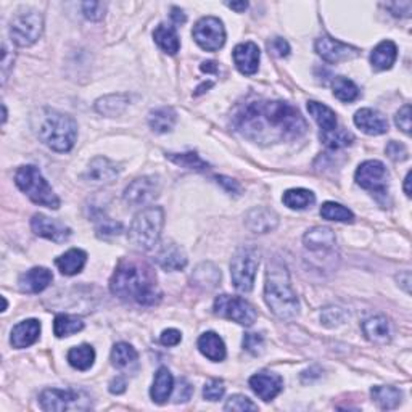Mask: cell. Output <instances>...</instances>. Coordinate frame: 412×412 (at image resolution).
I'll return each instance as SVG.
<instances>
[{
	"label": "cell",
	"instance_id": "9f6ffc18",
	"mask_svg": "<svg viewBox=\"0 0 412 412\" xmlns=\"http://www.w3.org/2000/svg\"><path fill=\"white\" fill-rule=\"evenodd\" d=\"M387 8L391 10V13L395 17H401V18H409L411 17V10H412V3L408 2H395V3H388Z\"/></svg>",
	"mask_w": 412,
	"mask_h": 412
},
{
	"label": "cell",
	"instance_id": "7bdbcfd3",
	"mask_svg": "<svg viewBox=\"0 0 412 412\" xmlns=\"http://www.w3.org/2000/svg\"><path fill=\"white\" fill-rule=\"evenodd\" d=\"M321 140L324 142L328 148H343L353 144V134L346 132L343 129H335L330 132H321Z\"/></svg>",
	"mask_w": 412,
	"mask_h": 412
},
{
	"label": "cell",
	"instance_id": "d6986e66",
	"mask_svg": "<svg viewBox=\"0 0 412 412\" xmlns=\"http://www.w3.org/2000/svg\"><path fill=\"white\" fill-rule=\"evenodd\" d=\"M245 226L254 234H269L279 226V216L269 208H253L245 216Z\"/></svg>",
	"mask_w": 412,
	"mask_h": 412
},
{
	"label": "cell",
	"instance_id": "6f0895ef",
	"mask_svg": "<svg viewBox=\"0 0 412 412\" xmlns=\"http://www.w3.org/2000/svg\"><path fill=\"white\" fill-rule=\"evenodd\" d=\"M160 340L165 346H176L181 343L182 335H181L179 330H176V328H168V330H165L163 333H161Z\"/></svg>",
	"mask_w": 412,
	"mask_h": 412
},
{
	"label": "cell",
	"instance_id": "3957f363",
	"mask_svg": "<svg viewBox=\"0 0 412 412\" xmlns=\"http://www.w3.org/2000/svg\"><path fill=\"white\" fill-rule=\"evenodd\" d=\"M264 300L279 319H295L300 312V301L290 282V274L285 264L273 261L268 264L264 284Z\"/></svg>",
	"mask_w": 412,
	"mask_h": 412
},
{
	"label": "cell",
	"instance_id": "836d02e7",
	"mask_svg": "<svg viewBox=\"0 0 412 412\" xmlns=\"http://www.w3.org/2000/svg\"><path fill=\"white\" fill-rule=\"evenodd\" d=\"M129 105V97L124 93H112V96H105L98 98L96 103V109L103 116H119L126 107Z\"/></svg>",
	"mask_w": 412,
	"mask_h": 412
},
{
	"label": "cell",
	"instance_id": "e0dca14e",
	"mask_svg": "<svg viewBox=\"0 0 412 412\" xmlns=\"http://www.w3.org/2000/svg\"><path fill=\"white\" fill-rule=\"evenodd\" d=\"M250 387L263 401H273L284 390V379L274 372H259L250 379Z\"/></svg>",
	"mask_w": 412,
	"mask_h": 412
},
{
	"label": "cell",
	"instance_id": "f907efd6",
	"mask_svg": "<svg viewBox=\"0 0 412 412\" xmlns=\"http://www.w3.org/2000/svg\"><path fill=\"white\" fill-rule=\"evenodd\" d=\"M387 155L388 158H391L393 161H404L408 160L409 156L406 145L401 142H395V140H391V142L387 145Z\"/></svg>",
	"mask_w": 412,
	"mask_h": 412
},
{
	"label": "cell",
	"instance_id": "277c9868",
	"mask_svg": "<svg viewBox=\"0 0 412 412\" xmlns=\"http://www.w3.org/2000/svg\"><path fill=\"white\" fill-rule=\"evenodd\" d=\"M38 135L54 152L66 153L75 147L77 123L75 121V118L68 116L65 113L45 108L40 112L39 116Z\"/></svg>",
	"mask_w": 412,
	"mask_h": 412
},
{
	"label": "cell",
	"instance_id": "f6af8a7d",
	"mask_svg": "<svg viewBox=\"0 0 412 412\" xmlns=\"http://www.w3.org/2000/svg\"><path fill=\"white\" fill-rule=\"evenodd\" d=\"M96 231H97V237H100V238L118 237L119 234L123 232V224L118 222V221H113V219L102 218L100 222L97 224Z\"/></svg>",
	"mask_w": 412,
	"mask_h": 412
},
{
	"label": "cell",
	"instance_id": "83f0119b",
	"mask_svg": "<svg viewBox=\"0 0 412 412\" xmlns=\"http://www.w3.org/2000/svg\"><path fill=\"white\" fill-rule=\"evenodd\" d=\"M86 261H87L86 252H82L79 248H73V250H68L65 254H61V257L56 258L55 264L63 275H76L81 273L82 268H84Z\"/></svg>",
	"mask_w": 412,
	"mask_h": 412
},
{
	"label": "cell",
	"instance_id": "003e7915",
	"mask_svg": "<svg viewBox=\"0 0 412 412\" xmlns=\"http://www.w3.org/2000/svg\"><path fill=\"white\" fill-rule=\"evenodd\" d=\"M2 108H3V118H2V123H5V121H7V108H5V105H2Z\"/></svg>",
	"mask_w": 412,
	"mask_h": 412
},
{
	"label": "cell",
	"instance_id": "cb8c5ba5",
	"mask_svg": "<svg viewBox=\"0 0 412 412\" xmlns=\"http://www.w3.org/2000/svg\"><path fill=\"white\" fill-rule=\"evenodd\" d=\"M363 332L375 345H387L391 340V327L385 316H374L363 322Z\"/></svg>",
	"mask_w": 412,
	"mask_h": 412
},
{
	"label": "cell",
	"instance_id": "4316f807",
	"mask_svg": "<svg viewBox=\"0 0 412 412\" xmlns=\"http://www.w3.org/2000/svg\"><path fill=\"white\" fill-rule=\"evenodd\" d=\"M174 390V379L168 367H160L155 374V380L150 390V396L156 404H163L169 399L171 393Z\"/></svg>",
	"mask_w": 412,
	"mask_h": 412
},
{
	"label": "cell",
	"instance_id": "5bb4252c",
	"mask_svg": "<svg viewBox=\"0 0 412 412\" xmlns=\"http://www.w3.org/2000/svg\"><path fill=\"white\" fill-rule=\"evenodd\" d=\"M316 52L328 63H342V61H349L359 56V49L356 47L343 44L328 36H322L316 40Z\"/></svg>",
	"mask_w": 412,
	"mask_h": 412
},
{
	"label": "cell",
	"instance_id": "ab89813d",
	"mask_svg": "<svg viewBox=\"0 0 412 412\" xmlns=\"http://www.w3.org/2000/svg\"><path fill=\"white\" fill-rule=\"evenodd\" d=\"M333 96H335L338 100L342 102H354L359 97V89L354 84L351 79L348 77L338 76L332 82Z\"/></svg>",
	"mask_w": 412,
	"mask_h": 412
},
{
	"label": "cell",
	"instance_id": "d590c367",
	"mask_svg": "<svg viewBox=\"0 0 412 412\" xmlns=\"http://www.w3.org/2000/svg\"><path fill=\"white\" fill-rule=\"evenodd\" d=\"M370 395H372V399L379 404L380 409L398 408L401 398H403L401 390L395 387H383V385H380V387H372Z\"/></svg>",
	"mask_w": 412,
	"mask_h": 412
},
{
	"label": "cell",
	"instance_id": "f5cc1de1",
	"mask_svg": "<svg viewBox=\"0 0 412 412\" xmlns=\"http://www.w3.org/2000/svg\"><path fill=\"white\" fill-rule=\"evenodd\" d=\"M15 61V52L8 49V44L2 45V84H5L8 79L10 75V68L13 66Z\"/></svg>",
	"mask_w": 412,
	"mask_h": 412
},
{
	"label": "cell",
	"instance_id": "7402d4cb",
	"mask_svg": "<svg viewBox=\"0 0 412 412\" xmlns=\"http://www.w3.org/2000/svg\"><path fill=\"white\" fill-rule=\"evenodd\" d=\"M39 335H40V322L38 319H26L13 327L12 337H10V343H12L13 348L23 349L34 345V343L39 340Z\"/></svg>",
	"mask_w": 412,
	"mask_h": 412
},
{
	"label": "cell",
	"instance_id": "8992f818",
	"mask_svg": "<svg viewBox=\"0 0 412 412\" xmlns=\"http://www.w3.org/2000/svg\"><path fill=\"white\" fill-rule=\"evenodd\" d=\"M15 184L36 205L47 206L50 210H59L60 208V198L56 197L54 189L36 166H22L15 174Z\"/></svg>",
	"mask_w": 412,
	"mask_h": 412
},
{
	"label": "cell",
	"instance_id": "bcb514c9",
	"mask_svg": "<svg viewBox=\"0 0 412 412\" xmlns=\"http://www.w3.org/2000/svg\"><path fill=\"white\" fill-rule=\"evenodd\" d=\"M224 411H237V412H243V411H258V406L253 403L252 399L247 398L243 395H234L227 399L226 406H224Z\"/></svg>",
	"mask_w": 412,
	"mask_h": 412
},
{
	"label": "cell",
	"instance_id": "44dd1931",
	"mask_svg": "<svg viewBox=\"0 0 412 412\" xmlns=\"http://www.w3.org/2000/svg\"><path fill=\"white\" fill-rule=\"evenodd\" d=\"M303 243L312 253H330L335 250V234L328 227H312L305 234Z\"/></svg>",
	"mask_w": 412,
	"mask_h": 412
},
{
	"label": "cell",
	"instance_id": "d4e9b609",
	"mask_svg": "<svg viewBox=\"0 0 412 412\" xmlns=\"http://www.w3.org/2000/svg\"><path fill=\"white\" fill-rule=\"evenodd\" d=\"M156 263L165 270H181L187 266V254L179 245L165 243L156 254Z\"/></svg>",
	"mask_w": 412,
	"mask_h": 412
},
{
	"label": "cell",
	"instance_id": "be15d7a7",
	"mask_svg": "<svg viewBox=\"0 0 412 412\" xmlns=\"http://www.w3.org/2000/svg\"><path fill=\"white\" fill-rule=\"evenodd\" d=\"M226 5H227L229 8L236 10L237 13H242V12H245V10L248 8V2H245V0H242V2H227Z\"/></svg>",
	"mask_w": 412,
	"mask_h": 412
},
{
	"label": "cell",
	"instance_id": "8d00e7d4",
	"mask_svg": "<svg viewBox=\"0 0 412 412\" xmlns=\"http://www.w3.org/2000/svg\"><path fill=\"white\" fill-rule=\"evenodd\" d=\"M93 361H96V351L91 345H79L71 348L68 351V363L71 364L73 367L77 370H87L93 366Z\"/></svg>",
	"mask_w": 412,
	"mask_h": 412
},
{
	"label": "cell",
	"instance_id": "c3c4849f",
	"mask_svg": "<svg viewBox=\"0 0 412 412\" xmlns=\"http://www.w3.org/2000/svg\"><path fill=\"white\" fill-rule=\"evenodd\" d=\"M226 393V387H224V383L221 380H211V382H208L205 385V388H203V396H205V399L208 401H219Z\"/></svg>",
	"mask_w": 412,
	"mask_h": 412
},
{
	"label": "cell",
	"instance_id": "681fc988",
	"mask_svg": "<svg viewBox=\"0 0 412 412\" xmlns=\"http://www.w3.org/2000/svg\"><path fill=\"white\" fill-rule=\"evenodd\" d=\"M263 346H264V340L259 333H245L243 348L247 349L248 353L258 356V354H261V351H263Z\"/></svg>",
	"mask_w": 412,
	"mask_h": 412
},
{
	"label": "cell",
	"instance_id": "ba28073f",
	"mask_svg": "<svg viewBox=\"0 0 412 412\" xmlns=\"http://www.w3.org/2000/svg\"><path fill=\"white\" fill-rule=\"evenodd\" d=\"M259 266V254L252 247H243L237 250L231 263L232 284L238 291L248 293L253 290L254 277Z\"/></svg>",
	"mask_w": 412,
	"mask_h": 412
},
{
	"label": "cell",
	"instance_id": "94428289",
	"mask_svg": "<svg viewBox=\"0 0 412 412\" xmlns=\"http://www.w3.org/2000/svg\"><path fill=\"white\" fill-rule=\"evenodd\" d=\"M396 280H398V284L403 287L406 293H411V273L409 270H404V273L396 275Z\"/></svg>",
	"mask_w": 412,
	"mask_h": 412
},
{
	"label": "cell",
	"instance_id": "5b68a950",
	"mask_svg": "<svg viewBox=\"0 0 412 412\" xmlns=\"http://www.w3.org/2000/svg\"><path fill=\"white\" fill-rule=\"evenodd\" d=\"M165 226V211L161 206H148L135 215L129 227V242L140 252H148L158 243Z\"/></svg>",
	"mask_w": 412,
	"mask_h": 412
},
{
	"label": "cell",
	"instance_id": "f1b7e54d",
	"mask_svg": "<svg viewBox=\"0 0 412 412\" xmlns=\"http://www.w3.org/2000/svg\"><path fill=\"white\" fill-rule=\"evenodd\" d=\"M219 280H221V270L213 263H201L192 274V284L201 290L216 289Z\"/></svg>",
	"mask_w": 412,
	"mask_h": 412
},
{
	"label": "cell",
	"instance_id": "e7e4bbea",
	"mask_svg": "<svg viewBox=\"0 0 412 412\" xmlns=\"http://www.w3.org/2000/svg\"><path fill=\"white\" fill-rule=\"evenodd\" d=\"M201 71H206V73H216L218 71V66L215 61H206V63L201 65Z\"/></svg>",
	"mask_w": 412,
	"mask_h": 412
},
{
	"label": "cell",
	"instance_id": "603a6c76",
	"mask_svg": "<svg viewBox=\"0 0 412 412\" xmlns=\"http://www.w3.org/2000/svg\"><path fill=\"white\" fill-rule=\"evenodd\" d=\"M54 275L47 268H33L20 277V289L24 293H39L50 285Z\"/></svg>",
	"mask_w": 412,
	"mask_h": 412
},
{
	"label": "cell",
	"instance_id": "ee69618b",
	"mask_svg": "<svg viewBox=\"0 0 412 412\" xmlns=\"http://www.w3.org/2000/svg\"><path fill=\"white\" fill-rule=\"evenodd\" d=\"M346 319H348V312L338 306H328V307H326V310H322V312H321L322 324L328 328L345 324Z\"/></svg>",
	"mask_w": 412,
	"mask_h": 412
},
{
	"label": "cell",
	"instance_id": "8fae6325",
	"mask_svg": "<svg viewBox=\"0 0 412 412\" xmlns=\"http://www.w3.org/2000/svg\"><path fill=\"white\" fill-rule=\"evenodd\" d=\"M195 43L206 52H216L226 44V29L219 18L205 17L197 22L192 31Z\"/></svg>",
	"mask_w": 412,
	"mask_h": 412
},
{
	"label": "cell",
	"instance_id": "03108f58",
	"mask_svg": "<svg viewBox=\"0 0 412 412\" xmlns=\"http://www.w3.org/2000/svg\"><path fill=\"white\" fill-rule=\"evenodd\" d=\"M409 184H411V173H408V176H406V179H404V194L408 195V197H411Z\"/></svg>",
	"mask_w": 412,
	"mask_h": 412
},
{
	"label": "cell",
	"instance_id": "4fadbf2b",
	"mask_svg": "<svg viewBox=\"0 0 412 412\" xmlns=\"http://www.w3.org/2000/svg\"><path fill=\"white\" fill-rule=\"evenodd\" d=\"M356 182L363 189L372 190L375 194H387L388 185V171L382 161L369 160L359 165L356 169Z\"/></svg>",
	"mask_w": 412,
	"mask_h": 412
},
{
	"label": "cell",
	"instance_id": "484cf974",
	"mask_svg": "<svg viewBox=\"0 0 412 412\" xmlns=\"http://www.w3.org/2000/svg\"><path fill=\"white\" fill-rule=\"evenodd\" d=\"M198 349L203 356L210 359L213 363H221L226 359V345L222 338L215 332H206L198 338Z\"/></svg>",
	"mask_w": 412,
	"mask_h": 412
},
{
	"label": "cell",
	"instance_id": "f546056e",
	"mask_svg": "<svg viewBox=\"0 0 412 412\" xmlns=\"http://www.w3.org/2000/svg\"><path fill=\"white\" fill-rule=\"evenodd\" d=\"M396 56H398V49H396L395 43L383 40L374 49L372 55H370V63H372L375 70L385 71L395 65Z\"/></svg>",
	"mask_w": 412,
	"mask_h": 412
},
{
	"label": "cell",
	"instance_id": "ffe728a7",
	"mask_svg": "<svg viewBox=\"0 0 412 412\" xmlns=\"http://www.w3.org/2000/svg\"><path fill=\"white\" fill-rule=\"evenodd\" d=\"M354 124L369 135L388 132V121L382 113L372 108H363L354 114Z\"/></svg>",
	"mask_w": 412,
	"mask_h": 412
},
{
	"label": "cell",
	"instance_id": "816d5d0a",
	"mask_svg": "<svg viewBox=\"0 0 412 412\" xmlns=\"http://www.w3.org/2000/svg\"><path fill=\"white\" fill-rule=\"evenodd\" d=\"M395 123L404 134H411V105H404L396 113Z\"/></svg>",
	"mask_w": 412,
	"mask_h": 412
},
{
	"label": "cell",
	"instance_id": "7c38bea8",
	"mask_svg": "<svg viewBox=\"0 0 412 412\" xmlns=\"http://www.w3.org/2000/svg\"><path fill=\"white\" fill-rule=\"evenodd\" d=\"M161 182L158 176H144L130 182L123 198L129 206H147L158 198Z\"/></svg>",
	"mask_w": 412,
	"mask_h": 412
},
{
	"label": "cell",
	"instance_id": "9c48e42d",
	"mask_svg": "<svg viewBox=\"0 0 412 412\" xmlns=\"http://www.w3.org/2000/svg\"><path fill=\"white\" fill-rule=\"evenodd\" d=\"M40 408L49 412L63 411H86L91 408L92 401L82 391L49 388L44 390L39 396Z\"/></svg>",
	"mask_w": 412,
	"mask_h": 412
},
{
	"label": "cell",
	"instance_id": "d6a6232c",
	"mask_svg": "<svg viewBox=\"0 0 412 412\" xmlns=\"http://www.w3.org/2000/svg\"><path fill=\"white\" fill-rule=\"evenodd\" d=\"M153 38H155V43L158 44L160 49L166 52L168 55H176L181 49L179 36H177V33H176L174 26L160 24L158 28L155 29Z\"/></svg>",
	"mask_w": 412,
	"mask_h": 412
},
{
	"label": "cell",
	"instance_id": "e575fe53",
	"mask_svg": "<svg viewBox=\"0 0 412 412\" xmlns=\"http://www.w3.org/2000/svg\"><path fill=\"white\" fill-rule=\"evenodd\" d=\"M176 121H177V113L169 107L155 109V112L150 113L148 116L150 128L158 134H166L169 132V130H173Z\"/></svg>",
	"mask_w": 412,
	"mask_h": 412
},
{
	"label": "cell",
	"instance_id": "11a10c76",
	"mask_svg": "<svg viewBox=\"0 0 412 412\" xmlns=\"http://www.w3.org/2000/svg\"><path fill=\"white\" fill-rule=\"evenodd\" d=\"M268 47L275 56H287L290 54V45L282 38H274Z\"/></svg>",
	"mask_w": 412,
	"mask_h": 412
},
{
	"label": "cell",
	"instance_id": "7a4b0ae2",
	"mask_svg": "<svg viewBox=\"0 0 412 412\" xmlns=\"http://www.w3.org/2000/svg\"><path fill=\"white\" fill-rule=\"evenodd\" d=\"M109 290L118 298L144 306H155L161 300L155 270L144 261H121L109 280Z\"/></svg>",
	"mask_w": 412,
	"mask_h": 412
},
{
	"label": "cell",
	"instance_id": "91938a15",
	"mask_svg": "<svg viewBox=\"0 0 412 412\" xmlns=\"http://www.w3.org/2000/svg\"><path fill=\"white\" fill-rule=\"evenodd\" d=\"M126 391V380L123 377H116L109 382V393L113 395H121Z\"/></svg>",
	"mask_w": 412,
	"mask_h": 412
},
{
	"label": "cell",
	"instance_id": "ac0fdd59",
	"mask_svg": "<svg viewBox=\"0 0 412 412\" xmlns=\"http://www.w3.org/2000/svg\"><path fill=\"white\" fill-rule=\"evenodd\" d=\"M234 63L242 75H254L259 68L261 52L254 43L238 44L232 52Z\"/></svg>",
	"mask_w": 412,
	"mask_h": 412
},
{
	"label": "cell",
	"instance_id": "b9f144b4",
	"mask_svg": "<svg viewBox=\"0 0 412 412\" xmlns=\"http://www.w3.org/2000/svg\"><path fill=\"white\" fill-rule=\"evenodd\" d=\"M166 158L169 161H173L174 165L181 166V168H187V169H197V171H205L208 169L206 161H203L200 158V155L195 152H189V153H168Z\"/></svg>",
	"mask_w": 412,
	"mask_h": 412
},
{
	"label": "cell",
	"instance_id": "7dc6e473",
	"mask_svg": "<svg viewBox=\"0 0 412 412\" xmlns=\"http://www.w3.org/2000/svg\"><path fill=\"white\" fill-rule=\"evenodd\" d=\"M107 3L103 2H84L82 3V13L91 22H100L105 17Z\"/></svg>",
	"mask_w": 412,
	"mask_h": 412
},
{
	"label": "cell",
	"instance_id": "680465c9",
	"mask_svg": "<svg viewBox=\"0 0 412 412\" xmlns=\"http://www.w3.org/2000/svg\"><path fill=\"white\" fill-rule=\"evenodd\" d=\"M216 179L219 184L229 192V194H236V195L240 194V185L234 179H229V177H224V176H218Z\"/></svg>",
	"mask_w": 412,
	"mask_h": 412
},
{
	"label": "cell",
	"instance_id": "f35d334b",
	"mask_svg": "<svg viewBox=\"0 0 412 412\" xmlns=\"http://www.w3.org/2000/svg\"><path fill=\"white\" fill-rule=\"evenodd\" d=\"M84 328V322L79 317L70 314H59L54 321V333L59 338L71 337Z\"/></svg>",
	"mask_w": 412,
	"mask_h": 412
},
{
	"label": "cell",
	"instance_id": "74e56055",
	"mask_svg": "<svg viewBox=\"0 0 412 412\" xmlns=\"http://www.w3.org/2000/svg\"><path fill=\"white\" fill-rule=\"evenodd\" d=\"M282 201L290 210H306V208L314 205L316 195L306 189H290L284 194Z\"/></svg>",
	"mask_w": 412,
	"mask_h": 412
},
{
	"label": "cell",
	"instance_id": "6da1fadb",
	"mask_svg": "<svg viewBox=\"0 0 412 412\" xmlns=\"http://www.w3.org/2000/svg\"><path fill=\"white\" fill-rule=\"evenodd\" d=\"M236 128L245 139L270 145L298 139L307 124L301 113L282 100H254L243 105L234 116Z\"/></svg>",
	"mask_w": 412,
	"mask_h": 412
},
{
	"label": "cell",
	"instance_id": "6125c7cd",
	"mask_svg": "<svg viewBox=\"0 0 412 412\" xmlns=\"http://www.w3.org/2000/svg\"><path fill=\"white\" fill-rule=\"evenodd\" d=\"M171 18H173V22L176 23V24H184L185 23V13L182 12L181 8H177V7H173V13H171Z\"/></svg>",
	"mask_w": 412,
	"mask_h": 412
},
{
	"label": "cell",
	"instance_id": "4dcf8cb0",
	"mask_svg": "<svg viewBox=\"0 0 412 412\" xmlns=\"http://www.w3.org/2000/svg\"><path fill=\"white\" fill-rule=\"evenodd\" d=\"M307 112L314 118V121L319 124L321 132H330V130H335L338 128L335 112L324 105V103L307 102Z\"/></svg>",
	"mask_w": 412,
	"mask_h": 412
},
{
	"label": "cell",
	"instance_id": "60d3db41",
	"mask_svg": "<svg viewBox=\"0 0 412 412\" xmlns=\"http://www.w3.org/2000/svg\"><path fill=\"white\" fill-rule=\"evenodd\" d=\"M321 216L328 221H337V222H353L354 215L351 211L345 208L340 203L335 201H326L321 206Z\"/></svg>",
	"mask_w": 412,
	"mask_h": 412
},
{
	"label": "cell",
	"instance_id": "2e32d148",
	"mask_svg": "<svg viewBox=\"0 0 412 412\" xmlns=\"http://www.w3.org/2000/svg\"><path fill=\"white\" fill-rule=\"evenodd\" d=\"M119 176L116 163L109 161L107 156H97L89 163L84 179L92 185H108Z\"/></svg>",
	"mask_w": 412,
	"mask_h": 412
},
{
	"label": "cell",
	"instance_id": "30bf717a",
	"mask_svg": "<svg viewBox=\"0 0 412 412\" xmlns=\"http://www.w3.org/2000/svg\"><path fill=\"white\" fill-rule=\"evenodd\" d=\"M215 312L218 316L224 317V319L234 321L240 326L250 327L257 321V311L254 307L245 301L240 296H231V295H219L215 300Z\"/></svg>",
	"mask_w": 412,
	"mask_h": 412
},
{
	"label": "cell",
	"instance_id": "9a60e30c",
	"mask_svg": "<svg viewBox=\"0 0 412 412\" xmlns=\"http://www.w3.org/2000/svg\"><path fill=\"white\" fill-rule=\"evenodd\" d=\"M31 229L36 236L52 240L55 243H63L71 237V229L55 219L47 218L45 215H34L31 219Z\"/></svg>",
	"mask_w": 412,
	"mask_h": 412
},
{
	"label": "cell",
	"instance_id": "db71d44e",
	"mask_svg": "<svg viewBox=\"0 0 412 412\" xmlns=\"http://www.w3.org/2000/svg\"><path fill=\"white\" fill-rule=\"evenodd\" d=\"M192 391H194L192 385L187 382V380L181 379L179 385H177V388H176V395H174L176 403H185V401H189L190 396H192Z\"/></svg>",
	"mask_w": 412,
	"mask_h": 412
},
{
	"label": "cell",
	"instance_id": "1f68e13d",
	"mask_svg": "<svg viewBox=\"0 0 412 412\" xmlns=\"http://www.w3.org/2000/svg\"><path fill=\"white\" fill-rule=\"evenodd\" d=\"M112 364L119 370H132L139 364V354L129 343H118L112 351Z\"/></svg>",
	"mask_w": 412,
	"mask_h": 412
},
{
	"label": "cell",
	"instance_id": "52a82bcc",
	"mask_svg": "<svg viewBox=\"0 0 412 412\" xmlns=\"http://www.w3.org/2000/svg\"><path fill=\"white\" fill-rule=\"evenodd\" d=\"M44 20L38 10L24 7L13 15L10 23V38L18 47H29L43 34Z\"/></svg>",
	"mask_w": 412,
	"mask_h": 412
}]
</instances>
